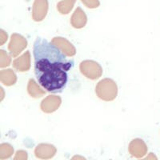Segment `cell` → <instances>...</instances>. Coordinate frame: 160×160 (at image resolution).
<instances>
[{
    "label": "cell",
    "mask_w": 160,
    "mask_h": 160,
    "mask_svg": "<svg viewBox=\"0 0 160 160\" xmlns=\"http://www.w3.org/2000/svg\"><path fill=\"white\" fill-rule=\"evenodd\" d=\"M13 66L18 71H28L31 67V55L29 51H27L22 56L14 60Z\"/></svg>",
    "instance_id": "cell-7"
},
{
    "label": "cell",
    "mask_w": 160,
    "mask_h": 160,
    "mask_svg": "<svg viewBox=\"0 0 160 160\" xmlns=\"http://www.w3.org/2000/svg\"><path fill=\"white\" fill-rule=\"evenodd\" d=\"M95 92L98 98L105 101H112L117 96L118 88L117 85L111 78L101 80L96 86Z\"/></svg>",
    "instance_id": "cell-2"
},
{
    "label": "cell",
    "mask_w": 160,
    "mask_h": 160,
    "mask_svg": "<svg viewBox=\"0 0 160 160\" xmlns=\"http://www.w3.org/2000/svg\"><path fill=\"white\" fill-rule=\"evenodd\" d=\"M61 98L56 95H49L41 102V109L45 113H52L59 108Z\"/></svg>",
    "instance_id": "cell-5"
},
{
    "label": "cell",
    "mask_w": 160,
    "mask_h": 160,
    "mask_svg": "<svg viewBox=\"0 0 160 160\" xmlns=\"http://www.w3.org/2000/svg\"><path fill=\"white\" fill-rule=\"evenodd\" d=\"M8 39V35L3 31H1V35H0V45L4 44V42Z\"/></svg>",
    "instance_id": "cell-11"
},
{
    "label": "cell",
    "mask_w": 160,
    "mask_h": 160,
    "mask_svg": "<svg viewBox=\"0 0 160 160\" xmlns=\"http://www.w3.org/2000/svg\"><path fill=\"white\" fill-rule=\"evenodd\" d=\"M11 63V57L6 51L1 50L0 51V67L2 68H6Z\"/></svg>",
    "instance_id": "cell-10"
},
{
    "label": "cell",
    "mask_w": 160,
    "mask_h": 160,
    "mask_svg": "<svg viewBox=\"0 0 160 160\" xmlns=\"http://www.w3.org/2000/svg\"><path fill=\"white\" fill-rule=\"evenodd\" d=\"M80 71L83 75L91 79H97L102 74L101 66L95 61L87 60L80 64Z\"/></svg>",
    "instance_id": "cell-3"
},
{
    "label": "cell",
    "mask_w": 160,
    "mask_h": 160,
    "mask_svg": "<svg viewBox=\"0 0 160 160\" xmlns=\"http://www.w3.org/2000/svg\"><path fill=\"white\" fill-rule=\"evenodd\" d=\"M53 44H55L56 47H58L62 52L67 55L68 56H73L75 55L76 51H75V47L71 43V42L67 40L66 38H60V37H56L54 38L51 41Z\"/></svg>",
    "instance_id": "cell-6"
},
{
    "label": "cell",
    "mask_w": 160,
    "mask_h": 160,
    "mask_svg": "<svg viewBox=\"0 0 160 160\" xmlns=\"http://www.w3.org/2000/svg\"><path fill=\"white\" fill-rule=\"evenodd\" d=\"M35 74L38 83L50 93H60L68 83V71L74 66L58 47L37 37L33 46Z\"/></svg>",
    "instance_id": "cell-1"
},
{
    "label": "cell",
    "mask_w": 160,
    "mask_h": 160,
    "mask_svg": "<svg viewBox=\"0 0 160 160\" xmlns=\"http://www.w3.org/2000/svg\"><path fill=\"white\" fill-rule=\"evenodd\" d=\"M28 91L29 95L33 98H40L45 95V91L37 85L34 79H30L28 85Z\"/></svg>",
    "instance_id": "cell-9"
},
{
    "label": "cell",
    "mask_w": 160,
    "mask_h": 160,
    "mask_svg": "<svg viewBox=\"0 0 160 160\" xmlns=\"http://www.w3.org/2000/svg\"><path fill=\"white\" fill-rule=\"evenodd\" d=\"M0 80L7 86H11L16 82V75L12 70H4L0 72Z\"/></svg>",
    "instance_id": "cell-8"
},
{
    "label": "cell",
    "mask_w": 160,
    "mask_h": 160,
    "mask_svg": "<svg viewBox=\"0 0 160 160\" xmlns=\"http://www.w3.org/2000/svg\"><path fill=\"white\" fill-rule=\"evenodd\" d=\"M27 45H28L27 40L22 35H18V34H13L11 35V42L8 46V49L13 57H16L25 49Z\"/></svg>",
    "instance_id": "cell-4"
}]
</instances>
